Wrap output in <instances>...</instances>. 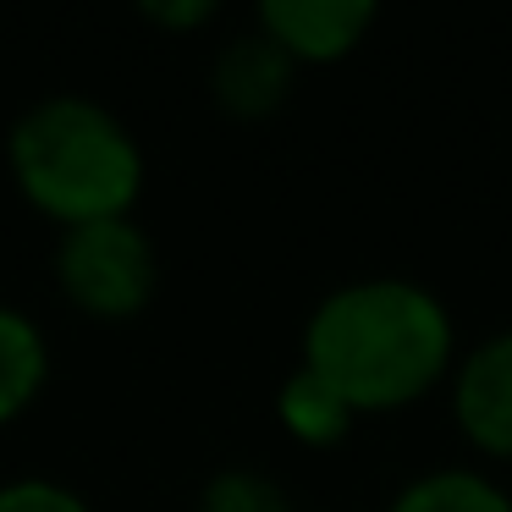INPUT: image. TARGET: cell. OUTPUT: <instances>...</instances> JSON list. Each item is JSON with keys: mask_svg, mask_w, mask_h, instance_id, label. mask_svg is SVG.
<instances>
[{"mask_svg": "<svg viewBox=\"0 0 512 512\" xmlns=\"http://www.w3.org/2000/svg\"><path fill=\"white\" fill-rule=\"evenodd\" d=\"M303 369L342 391L358 419L413 408L457 369L452 314L419 281H347L309 314Z\"/></svg>", "mask_w": 512, "mask_h": 512, "instance_id": "1", "label": "cell"}, {"mask_svg": "<svg viewBox=\"0 0 512 512\" xmlns=\"http://www.w3.org/2000/svg\"><path fill=\"white\" fill-rule=\"evenodd\" d=\"M12 166L28 199L67 226L122 221L144 182L138 144L111 111L89 100H50L23 116L12 138Z\"/></svg>", "mask_w": 512, "mask_h": 512, "instance_id": "2", "label": "cell"}, {"mask_svg": "<svg viewBox=\"0 0 512 512\" xmlns=\"http://www.w3.org/2000/svg\"><path fill=\"white\" fill-rule=\"evenodd\" d=\"M61 287L83 314L127 320L155 292V248L133 221H94L72 226L61 248Z\"/></svg>", "mask_w": 512, "mask_h": 512, "instance_id": "3", "label": "cell"}, {"mask_svg": "<svg viewBox=\"0 0 512 512\" xmlns=\"http://www.w3.org/2000/svg\"><path fill=\"white\" fill-rule=\"evenodd\" d=\"M452 419L463 441L512 463V325L474 342L452 369Z\"/></svg>", "mask_w": 512, "mask_h": 512, "instance_id": "4", "label": "cell"}, {"mask_svg": "<svg viewBox=\"0 0 512 512\" xmlns=\"http://www.w3.org/2000/svg\"><path fill=\"white\" fill-rule=\"evenodd\" d=\"M375 28L369 0H265L259 6V34H270L298 67H325L364 45Z\"/></svg>", "mask_w": 512, "mask_h": 512, "instance_id": "5", "label": "cell"}, {"mask_svg": "<svg viewBox=\"0 0 512 512\" xmlns=\"http://www.w3.org/2000/svg\"><path fill=\"white\" fill-rule=\"evenodd\" d=\"M292 72H298V61H292L270 34L232 39V45L221 50V61H215V100L232 116L254 122V116H270L292 94Z\"/></svg>", "mask_w": 512, "mask_h": 512, "instance_id": "6", "label": "cell"}, {"mask_svg": "<svg viewBox=\"0 0 512 512\" xmlns=\"http://www.w3.org/2000/svg\"><path fill=\"white\" fill-rule=\"evenodd\" d=\"M276 408H281V424H287L303 446H342L347 430L358 424L353 402H347L336 386H325V380L314 375V369H303V364H298V375L281 386Z\"/></svg>", "mask_w": 512, "mask_h": 512, "instance_id": "7", "label": "cell"}, {"mask_svg": "<svg viewBox=\"0 0 512 512\" xmlns=\"http://www.w3.org/2000/svg\"><path fill=\"white\" fill-rule=\"evenodd\" d=\"M386 512H512V496L479 468H430L408 479Z\"/></svg>", "mask_w": 512, "mask_h": 512, "instance_id": "8", "label": "cell"}, {"mask_svg": "<svg viewBox=\"0 0 512 512\" xmlns=\"http://www.w3.org/2000/svg\"><path fill=\"white\" fill-rule=\"evenodd\" d=\"M45 380V342L23 314L0 309V419H12L34 402Z\"/></svg>", "mask_w": 512, "mask_h": 512, "instance_id": "9", "label": "cell"}, {"mask_svg": "<svg viewBox=\"0 0 512 512\" xmlns=\"http://www.w3.org/2000/svg\"><path fill=\"white\" fill-rule=\"evenodd\" d=\"M199 512H292V501L281 496V485L270 474H254V468H226L204 485Z\"/></svg>", "mask_w": 512, "mask_h": 512, "instance_id": "10", "label": "cell"}, {"mask_svg": "<svg viewBox=\"0 0 512 512\" xmlns=\"http://www.w3.org/2000/svg\"><path fill=\"white\" fill-rule=\"evenodd\" d=\"M0 512H89L72 490L45 485V479H28V485L0 490Z\"/></svg>", "mask_w": 512, "mask_h": 512, "instance_id": "11", "label": "cell"}, {"mask_svg": "<svg viewBox=\"0 0 512 512\" xmlns=\"http://www.w3.org/2000/svg\"><path fill=\"white\" fill-rule=\"evenodd\" d=\"M149 17H160V23H171V28H188V23H204L210 6H204V0H193V6H149Z\"/></svg>", "mask_w": 512, "mask_h": 512, "instance_id": "12", "label": "cell"}]
</instances>
